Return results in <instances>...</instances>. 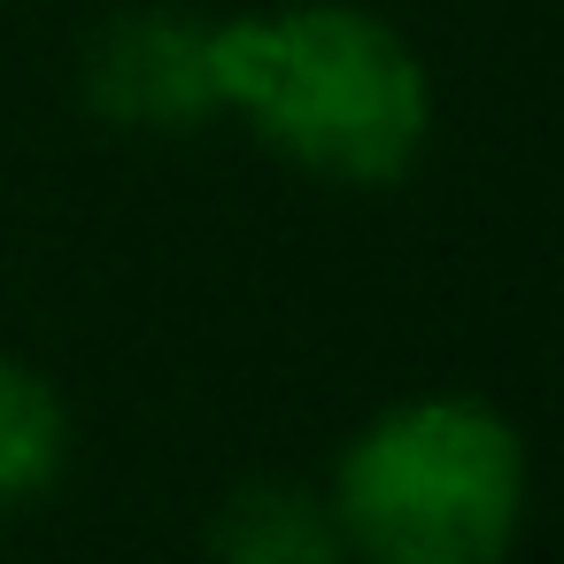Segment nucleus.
Returning <instances> with one entry per match:
<instances>
[{
    "label": "nucleus",
    "mask_w": 564,
    "mask_h": 564,
    "mask_svg": "<svg viewBox=\"0 0 564 564\" xmlns=\"http://www.w3.org/2000/svg\"><path fill=\"white\" fill-rule=\"evenodd\" d=\"M217 117L263 155L317 186H402L433 140V70L356 0H286V9L209 17Z\"/></svg>",
    "instance_id": "f257e3e1"
},
{
    "label": "nucleus",
    "mask_w": 564,
    "mask_h": 564,
    "mask_svg": "<svg viewBox=\"0 0 564 564\" xmlns=\"http://www.w3.org/2000/svg\"><path fill=\"white\" fill-rule=\"evenodd\" d=\"M325 502L348 564H510L533 510V448L502 402L425 387L340 441Z\"/></svg>",
    "instance_id": "f03ea898"
},
{
    "label": "nucleus",
    "mask_w": 564,
    "mask_h": 564,
    "mask_svg": "<svg viewBox=\"0 0 564 564\" xmlns=\"http://www.w3.org/2000/svg\"><path fill=\"white\" fill-rule=\"evenodd\" d=\"M78 94L117 132H194L217 124L209 17L194 9H124L86 40Z\"/></svg>",
    "instance_id": "7ed1b4c3"
},
{
    "label": "nucleus",
    "mask_w": 564,
    "mask_h": 564,
    "mask_svg": "<svg viewBox=\"0 0 564 564\" xmlns=\"http://www.w3.org/2000/svg\"><path fill=\"white\" fill-rule=\"evenodd\" d=\"M209 564H348L325 487L302 479H240L202 533Z\"/></svg>",
    "instance_id": "20e7f679"
},
{
    "label": "nucleus",
    "mask_w": 564,
    "mask_h": 564,
    "mask_svg": "<svg viewBox=\"0 0 564 564\" xmlns=\"http://www.w3.org/2000/svg\"><path fill=\"white\" fill-rule=\"evenodd\" d=\"M63 471H70V402H63V387L24 356H0V510L40 502Z\"/></svg>",
    "instance_id": "39448f33"
}]
</instances>
